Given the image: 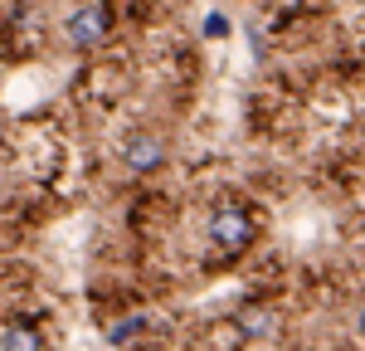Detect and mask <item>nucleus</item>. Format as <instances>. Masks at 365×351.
I'll list each match as a JSON object with an SVG mask.
<instances>
[{
	"instance_id": "423d86ee",
	"label": "nucleus",
	"mask_w": 365,
	"mask_h": 351,
	"mask_svg": "<svg viewBox=\"0 0 365 351\" xmlns=\"http://www.w3.org/2000/svg\"><path fill=\"white\" fill-rule=\"evenodd\" d=\"M0 347H15V351H34V347H39V337L29 332L25 322H15V327H5V332H0Z\"/></svg>"
},
{
	"instance_id": "0eeeda50",
	"label": "nucleus",
	"mask_w": 365,
	"mask_h": 351,
	"mask_svg": "<svg viewBox=\"0 0 365 351\" xmlns=\"http://www.w3.org/2000/svg\"><path fill=\"white\" fill-rule=\"evenodd\" d=\"M225 34H229V20L220 10H210V15H205V39H225Z\"/></svg>"
},
{
	"instance_id": "39448f33",
	"label": "nucleus",
	"mask_w": 365,
	"mask_h": 351,
	"mask_svg": "<svg viewBox=\"0 0 365 351\" xmlns=\"http://www.w3.org/2000/svg\"><path fill=\"white\" fill-rule=\"evenodd\" d=\"M151 327V317H127V322H113V332H108V342L113 347H122V342H137L141 332Z\"/></svg>"
},
{
	"instance_id": "7ed1b4c3",
	"label": "nucleus",
	"mask_w": 365,
	"mask_h": 351,
	"mask_svg": "<svg viewBox=\"0 0 365 351\" xmlns=\"http://www.w3.org/2000/svg\"><path fill=\"white\" fill-rule=\"evenodd\" d=\"M122 156H127V166H132V171H156V166L166 161V142H161V137H151V132H137V137H127Z\"/></svg>"
},
{
	"instance_id": "f257e3e1",
	"label": "nucleus",
	"mask_w": 365,
	"mask_h": 351,
	"mask_svg": "<svg viewBox=\"0 0 365 351\" xmlns=\"http://www.w3.org/2000/svg\"><path fill=\"white\" fill-rule=\"evenodd\" d=\"M249 239H253V220L244 210H220L210 220V244H220V249H244Z\"/></svg>"
},
{
	"instance_id": "f03ea898",
	"label": "nucleus",
	"mask_w": 365,
	"mask_h": 351,
	"mask_svg": "<svg viewBox=\"0 0 365 351\" xmlns=\"http://www.w3.org/2000/svg\"><path fill=\"white\" fill-rule=\"evenodd\" d=\"M103 34H108V10H103V5H83V10L68 15V39H73V49H93Z\"/></svg>"
},
{
	"instance_id": "20e7f679",
	"label": "nucleus",
	"mask_w": 365,
	"mask_h": 351,
	"mask_svg": "<svg viewBox=\"0 0 365 351\" xmlns=\"http://www.w3.org/2000/svg\"><path fill=\"white\" fill-rule=\"evenodd\" d=\"M239 327H244V337H273L278 332V317L273 312H258V307H249V312H239Z\"/></svg>"
}]
</instances>
